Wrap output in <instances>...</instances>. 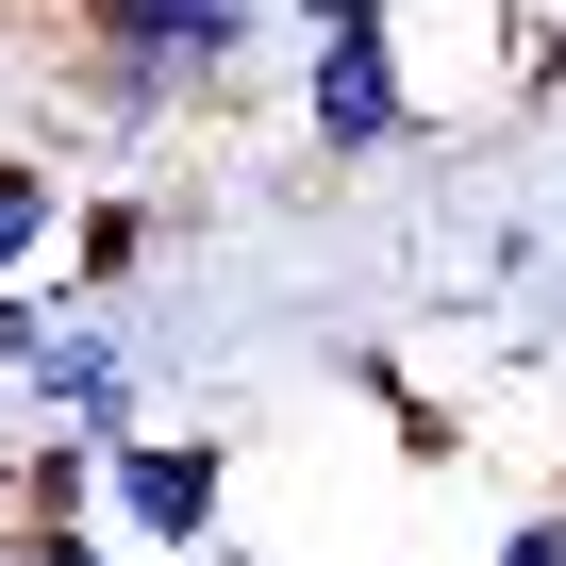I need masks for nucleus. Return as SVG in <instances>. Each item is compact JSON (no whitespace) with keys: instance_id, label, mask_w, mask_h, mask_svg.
<instances>
[{"instance_id":"f257e3e1","label":"nucleus","mask_w":566,"mask_h":566,"mask_svg":"<svg viewBox=\"0 0 566 566\" xmlns=\"http://www.w3.org/2000/svg\"><path fill=\"white\" fill-rule=\"evenodd\" d=\"M51 34H67L51 67H134V84H167L200 117L266 51H301V0H51Z\"/></svg>"},{"instance_id":"f03ea898","label":"nucleus","mask_w":566,"mask_h":566,"mask_svg":"<svg viewBox=\"0 0 566 566\" xmlns=\"http://www.w3.org/2000/svg\"><path fill=\"white\" fill-rule=\"evenodd\" d=\"M417 134H433V101L400 67V0H301V150L317 167H384Z\"/></svg>"},{"instance_id":"7ed1b4c3","label":"nucleus","mask_w":566,"mask_h":566,"mask_svg":"<svg viewBox=\"0 0 566 566\" xmlns=\"http://www.w3.org/2000/svg\"><path fill=\"white\" fill-rule=\"evenodd\" d=\"M101 533L134 566H217L233 549V450L150 417V433H101Z\"/></svg>"},{"instance_id":"20e7f679","label":"nucleus","mask_w":566,"mask_h":566,"mask_svg":"<svg viewBox=\"0 0 566 566\" xmlns=\"http://www.w3.org/2000/svg\"><path fill=\"white\" fill-rule=\"evenodd\" d=\"M18 417L34 433H150V334L117 301H67L51 350H34V384H18Z\"/></svg>"},{"instance_id":"39448f33","label":"nucleus","mask_w":566,"mask_h":566,"mask_svg":"<svg viewBox=\"0 0 566 566\" xmlns=\"http://www.w3.org/2000/svg\"><path fill=\"white\" fill-rule=\"evenodd\" d=\"M150 250H167V200H150V184H84V200H67V266H51V301H117Z\"/></svg>"},{"instance_id":"423d86ee","label":"nucleus","mask_w":566,"mask_h":566,"mask_svg":"<svg viewBox=\"0 0 566 566\" xmlns=\"http://www.w3.org/2000/svg\"><path fill=\"white\" fill-rule=\"evenodd\" d=\"M67 200H84V167H67V150H0V301L67 266Z\"/></svg>"},{"instance_id":"0eeeda50","label":"nucleus","mask_w":566,"mask_h":566,"mask_svg":"<svg viewBox=\"0 0 566 566\" xmlns=\"http://www.w3.org/2000/svg\"><path fill=\"white\" fill-rule=\"evenodd\" d=\"M0 500H18V533H101V433H34V417H18Z\"/></svg>"},{"instance_id":"6e6552de","label":"nucleus","mask_w":566,"mask_h":566,"mask_svg":"<svg viewBox=\"0 0 566 566\" xmlns=\"http://www.w3.org/2000/svg\"><path fill=\"white\" fill-rule=\"evenodd\" d=\"M0 566H134L117 533H0Z\"/></svg>"},{"instance_id":"1a4fd4ad","label":"nucleus","mask_w":566,"mask_h":566,"mask_svg":"<svg viewBox=\"0 0 566 566\" xmlns=\"http://www.w3.org/2000/svg\"><path fill=\"white\" fill-rule=\"evenodd\" d=\"M500 566H566V500H549V516H516V533H500Z\"/></svg>"},{"instance_id":"9d476101","label":"nucleus","mask_w":566,"mask_h":566,"mask_svg":"<svg viewBox=\"0 0 566 566\" xmlns=\"http://www.w3.org/2000/svg\"><path fill=\"white\" fill-rule=\"evenodd\" d=\"M0 467H18V433H0ZM0 533H18V500H0Z\"/></svg>"},{"instance_id":"9b49d317","label":"nucleus","mask_w":566,"mask_h":566,"mask_svg":"<svg viewBox=\"0 0 566 566\" xmlns=\"http://www.w3.org/2000/svg\"><path fill=\"white\" fill-rule=\"evenodd\" d=\"M217 566H266V549H217Z\"/></svg>"}]
</instances>
